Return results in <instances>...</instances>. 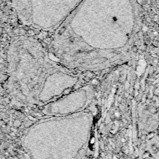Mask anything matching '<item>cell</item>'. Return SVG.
<instances>
[{"label": "cell", "mask_w": 159, "mask_h": 159, "mask_svg": "<svg viewBox=\"0 0 159 159\" xmlns=\"http://www.w3.org/2000/svg\"><path fill=\"white\" fill-rule=\"evenodd\" d=\"M140 21L137 0H82L52 41L59 55L113 58L134 42Z\"/></svg>", "instance_id": "obj_1"}, {"label": "cell", "mask_w": 159, "mask_h": 159, "mask_svg": "<svg viewBox=\"0 0 159 159\" xmlns=\"http://www.w3.org/2000/svg\"><path fill=\"white\" fill-rule=\"evenodd\" d=\"M25 26L40 31H56L82 0H8Z\"/></svg>", "instance_id": "obj_2"}]
</instances>
